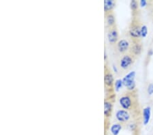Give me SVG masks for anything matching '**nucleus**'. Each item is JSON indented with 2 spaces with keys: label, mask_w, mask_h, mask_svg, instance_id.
I'll use <instances>...</instances> for the list:
<instances>
[{
  "label": "nucleus",
  "mask_w": 153,
  "mask_h": 135,
  "mask_svg": "<svg viewBox=\"0 0 153 135\" xmlns=\"http://www.w3.org/2000/svg\"><path fill=\"white\" fill-rule=\"evenodd\" d=\"M119 104L123 109L127 110L128 111L137 112L138 99L136 94L134 92H128L123 94L119 98Z\"/></svg>",
  "instance_id": "nucleus-1"
},
{
  "label": "nucleus",
  "mask_w": 153,
  "mask_h": 135,
  "mask_svg": "<svg viewBox=\"0 0 153 135\" xmlns=\"http://www.w3.org/2000/svg\"><path fill=\"white\" fill-rule=\"evenodd\" d=\"M141 27L142 25L137 19H134L133 21H131L128 33L130 38L133 40V42H140V39L142 38Z\"/></svg>",
  "instance_id": "nucleus-2"
},
{
  "label": "nucleus",
  "mask_w": 153,
  "mask_h": 135,
  "mask_svg": "<svg viewBox=\"0 0 153 135\" xmlns=\"http://www.w3.org/2000/svg\"><path fill=\"white\" fill-rule=\"evenodd\" d=\"M135 60V57L130 53H127L123 55L118 61V66L120 70L123 71L128 70L134 64Z\"/></svg>",
  "instance_id": "nucleus-3"
},
{
  "label": "nucleus",
  "mask_w": 153,
  "mask_h": 135,
  "mask_svg": "<svg viewBox=\"0 0 153 135\" xmlns=\"http://www.w3.org/2000/svg\"><path fill=\"white\" fill-rule=\"evenodd\" d=\"M135 72L132 71L128 73L127 75L125 76V77L123 78V85L127 87L128 92H134L135 89Z\"/></svg>",
  "instance_id": "nucleus-4"
},
{
  "label": "nucleus",
  "mask_w": 153,
  "mask_h": 135,
  "mask_svg": "<svg viewBox=\"0 0 153 135\" xmlns=\"http://www.w3.org/2000/svg\"><path fill=\"white\" fill-rule=\"evenodd\" d=\"M115 117L118 123L122 125L129 124L131 115L129 111L125 109H119L116 112Z\"/></svg>",
  "instance_id": "nucleus-5"
},
{
  "label": "nucleus",
  "mask_w": 153,
  "mask_h": 135,
  "mask_svg": "<svg viewBox=\"0 0 153 135\" xmlns=\"http://www.w3.org/2000/svg\"><path fill=\"white\" fill-rule=\"evenodd\" d=\"M131 45L127 39H120L116 44V48H117V50L118 53L122 54V55H124V54L129 52Z\"/></svg>",
  "instance_id": "nucleus-6"
},
{
  "label": "nucleus",
  "mask_w": 153,
  "mask_h": 135,
  "mask_svg": "<svg viewBox=\"0 0 153 135\" xmlns=\"http://www.w3.org/2000/svg\"><path fill=\"white\" fill-rule=\"evenodd\" d=\"M107 37L110 45H114L118 43L119 40H118V31L117 26L108 29Z\"/></svg>",
  "instance_id": "nucleus-7"
},
{
  "label": "nucleus",
  "mask_w": 153,
  "mask_h": 135,
  "mask_svg": "<svg viewBox=\"0 0 153 135\" xmlns=\"http://www.w3.org/2000/svg\"><path fill=\"white\" fill-rule=\"evenodd\" d=\"M142 51V45L140 42H133V45H131L129 53L136 58L141 54Z\"/></svg>",
  "instance_id": "nucleus-8"
},
{
  "label": "nucleus",
  "mask_w": 153,
  "mask_h": 135,
  "mask_svg": "<svg viewBox=\"0 0 153 135\" xmlns=\"http://www.w3.org/2000/svg\"><path fill=\"white\" fill-rule=\"evenodd\" d=\"M104 83L105 87L107 88H109V89H112L113 85H114V77H113L112 74L108 70H105V71Z\"/></svg>",
  "instance_id": "nucleus-9"
},
{
  "label": "nucleus",
  "mask_w": 153,
  "mask_h": 135,
  "mask_svg": "<svg viewBox=\"0 0 153 135\" xmlns=\"http://www.w3.org/2000/svg\"><path fill=\"white\" fill-rule=\"evenodd\" d=\"M113 109V105L112 102L109 100H105L104 102V115L106 119L110 118L112 115Z\"/></svg>",
  "instance_id": "nucleus-10"
},
{
  "label": "nucleus",
  "mask_w": 153,
  "mask_h": 135,
  "mask_svg": "<svg viewBox=\"0 0 153 135\" xmlns=\"http://www.w3.org/2000/svg\"><path fill=\"white\" fill-rule=\"evenodd\" d=\"M143 124L147 125L150 121V116H151V108L150 107H146L143 109Z\"/></svg>",
  "instance_id": "nucleus-11"
},
{
  "label": "nucleus",
  "mask_w": 153,
  "mask_h": 135,
  "mask_svg": "<svg viewBox=\"0 0 153 135\" xmlns=\"http://www.w3.org/2000/svg\"><path fill=\"white\" fill-rule=\"evenodd\" d=\"M105 21H106V23H107L108 28H111L116 26L115 16H114V13H113V12H110V13H108V14H105Z\"/></svg>",
  "instance_id": "nucleus-12"
},
{
  "label": "nucleus",
  "mask_w": 153,
  "mask_h": 135,
  "mask_svg": "<svg viewBox=\"0 0 153 135\" xmlns=\"http://www.w3.org/2000/svg\"><path fill=\"white\" fill-rule=\"evenodd\" d=\"M115 6V2L113 0H105L104 1V11L105 14L110 13L112 12L113 8Z\"/></svg>",
  "instance_id": "nucleus-13"
},
{
  "label": "nucleus",
  "mask_w": 153,
  "mask_h": 135,
  "mask_svg": "<svg viewBox=\"0 0 153 135\" xmlns=\"http://www.w3.org/2000/svg\"><path fill=\"white\" fill-rule=\"evenodd\" d=\"M123 125L120 124V123H116L111 126L110 128V132L112 135H118L119 134L120 130L122 129Z\"/></svg>",
  "instance_id": "nucleus-14"
},
{
  "label": "nucleus",
  "mask_w": 153,
  "mask_h": 135,
  "mask_svg": "<svg viewBox=\"0 0 153 135\" xmlns=\"http://www.w3.org/2000/svg\"><path fill=\"white\" fill-rule=\"evenodd\" d=\"M130 8L134 12H136L138 10V8H139V4H138V2L137 1H135V0H133V1H131L130 3Z\"/></svg>",
  "instance_id": "nucleus-15"
},
{
  "label": "nucleus",
  "mask_w": 153,
  "mask_h": 135,
  "mask_svg": "<svg viewBox=\"0 0 153 135\" xmlns=\"http://www.w3.org/2000/svg\"><path fill=\"white\" fill-rule=\"evenodd\" d=\"M114 90L116 92H118L120 90V88L123 87V80L121 79H117L116 81L114 82Z\"/></svg>",
  "instance_id": "nucleus-16"
},
{
  "label": "nucleus",
  "mask_w": 153,
  "mask_h": 135,
  "mask_svg": "<svg viewBox=\"0 0 153 135\" xmlns=\"http://www.w3.org/2000/svg\"><path fill=\"white\" fill-rule=\"evenodd\" d=\"M148 34V28L147 26L145 25H142L141 27V36L142 38H145L146 37Z\"/></svg>",
  "instance_id": "nucleus-17"
},
{
  "label": "nucleus",
  "mask_w": 153,
  "mask_h": 135,
  "mask_svg": "<svg viewBox=\"0 0 153 135\" xmlns=\"http://www.w3.org/2000/svg\"><path fill=\"white\" fill-rule=\"evenodd\" d=\"M148 93L149 95H152L153 94V83H150L148 87Z\"/></svg>",
  "instance_id": "nucleus-18"
},
{
  "label": "nucleus",
  "mask_w": 153,
  "mask_h": 135,
  "mask_svg": "<svg viewBox=\"0 0 153 135\" xmlns=\"http://www.w3.org/2000/svg\"><path fill=\"white\" fill-rule=\"evenodd\" d=\"M148 4V2L146 0H141V1H140V6L141 7H145L146 6V5Z\"/></svg>",
  "instance_id": "nucleus-19"
},
{
  "label": "nucleus",
  "mask_w": 153,
  "mask_h": 135,
  "mask_svg": "<svg viewBox=\"0 0 153 135\" xmlns=\"http://www.w3.org/2000/svg\"><path fill=\"white\" fill-rule=\"evenodd\" d=\"M152 53H153V52H152V50H150V52L149 53V54L150 55V56H151V55H152Z\"/></svg>",
  "instance_id": "nucleus-20"
}]
</instances>
